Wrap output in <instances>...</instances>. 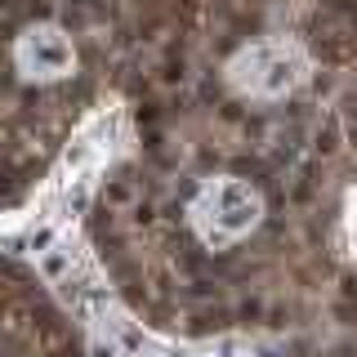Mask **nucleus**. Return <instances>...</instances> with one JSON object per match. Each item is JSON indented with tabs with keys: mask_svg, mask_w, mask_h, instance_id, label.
<instances>
[{
	"mask_svg": "<svg viewBox=\"0 0 357 357\" xmlns=\"http://www.w3.org/2000/svg\"><path fill=\"white\" fill-rule=\"evenodd\" d=\"M188 219H192L201 241L223 250V245L241 241L245 232L259 228L264 197L255 192L250 183H241V178H210V183H201V192L192 197Z\"/></svg>",
	"mask_w": 357,
	"mask_h": 357,
	"instance_id": "f257e3e1",
	"label": "nucleus"
},
{
	"mask_svg": "<svg viewBox=\"0 0 357 357\" xmlns=\"http://www.w3.org/2000/svg\"><path fill=\"white\" fill-rule=\"evenodd\" d=\"M228 81L245 98H282L308 81V54L295 40H255L228 63Z\"/></svg>",
	"mask_w": 357,
	"mask_h": 357,
	"instance_id": "f03ea898",
	"label": "nucleus"
},
{
	"mask_svg": "<svg viewBox=\"0 0 357 357\" xmlns=\"http://www.w3.org/2000/svg\"><path fill=\"white\" fill-rule=\"evenodd\" d=\"M14 63L27 81H63L76 67V50H72V40H67L63 27H54V22H31L14 40Z\"/></svg>",
	"mask_w": 357,
	"mask_h": 357,
	"instance_id": "7ed1b4c3",
	"label": "nucleus"
}]
</instances>
